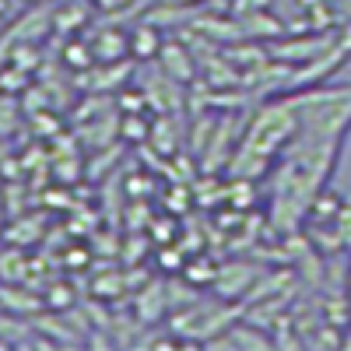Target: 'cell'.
<instances>
[{"label": "cell", "instance_id": "6da1fadb", "mask_svg": "<svg viewBox=\"0 0 351 351\" xmlns=\"http://www.w3.org/2000/svg\"><path fill=\"white\" fill-rule=\"evenodd\" d=\"M299 127V112L291 102H271L267 109H260L253 116V123L243 137V148H236V155H253V158H263V155H274L281 144L295 134Z\"/></svg>", "mask_w": 351, "mask_h": 351}, {"label": "cell", "instance_id": "7a4b0ae2", "mask_svg": "<svg viewBox=\"0 0 351 351\" xmlns=\"http://www.w3.org/2000/svg\"><path fill=\"white\" fill-rule=\"evenodd\" d=\"M330 46H334V32H309V36H299V39H274L267 56L288 64V67H302V64L316 60V56H324Z\"/></svg>", "mask_w": 351, "mask_h": 351}, {"label": "cell", "instance_id": "3957f363", "mask_svg": "<svg viewBox=\"0 0 351 351\" xmlns=\"http://www.w3.org/2000/svg\"><path fill=\"white\" fill-rule=\"evenodd\" d=\"M88 46H92L95 64H120V60H127V56H130V28H123V21L106 18L92 32Z\"/></svg>", "mask_w": 351, "mask_h": 351}, {"label": "cell", "instance_id": "277c9868", "mask_svg": "<svg viewBox=\"0 0 351 351\" xmlns=\"http://www.w3.org/2000/svg\"><path fill=\"white\" fill-rule=\"evenodd\" d=\"M0 309L11 313V316H21V319H32L46 309V295H36V291H28L18 285H4L0 281Z\"/></svg>", "mask_w": 351, "mask_h": 351}, {"label": "cell", "instance_id": "5b68a950", "mask_svg": "<svg viewBox=\"0 0 351 351\" xmlns=\"http://www.w3.org/2000/svg\"><path fill=\"white\" fill-rule=\"evenodd\" d=\"M236 21H239V32L246 39H256V43H274L288 32V25L274 11H256V14H246V18H236Z\"/></svg>", "mask_w": 351, "mask_h": 351}, {"label": "cell", "instance_id": "8992f818", "mask_svg": "<svg viewBox=\"0 0 351 351\" xmlns=\"http://www.w3.org/2000/svg\"><path fill=\"white\" fill-rule=\"evenodd\" d=\"M162 28L155 25V21H148V18H141L134 28H130V56L134 60H155V56L162 53Z\"/></svg>", "mask_w": 351, "mask_h": 351}, {"label": "cell", "instance_id": "52a82bcc", "mask_svg": "<svg viewBox=\"0 0 351 351\" xmlns=\"http://www.w3.org/2000/svg\"><path fill=\"white\" fill-rule=\"evenodd\" d=\"M158 60H162V71L176 81V84H183V81H193V71H197V64H193V56H190V49L183 46V43H165L162 46V53H158Z\"/></svg>", "mask_w": 351, "mask_h": 351}, {"label": "cell", "instance_id": "ba28073f", "mask_svg": "<svg viewBox=\"0 0 351 351\" xmlns=\"http://www.w3.org/2000/svg\"><path fill=\"white\" fill-rule=\"evenodd\" d=\"M253 278H256V271L250 267V263H228V267H221L215 274V291L221 299H232V295H236V288L246 291L253 285Z\"/></svg>", "mask_w": 351, "mask_h": 351}, {"label": "cell", "instance_id": "9c48e42d", "mask_svg": "<svg viewBox=\"0 0 351 351\" xmlns=\"http://www.w3.org/2000/svg\"><path fill=\"white\" fill-rule=\"evenodd\" d=\"M92 11H88L84 4H71V0H60V4H56V11H53V28L56 32H81V28L92 21L88 18Z\"/></svg>", "mask_w": 351, "mask_h": 351}, {"label": "cell", "instance_id": "30bf717a", "mask_svg": "<svg viewBox=\"0 0 351 351\" xmlns=\"http://www.w3.org/2000/svg\"><path fill=\"white\" fill-rule=\"evenodd\" d=\"M25 278H28V260H25L21 246L11 243L4 253H0V281H4V285H18Z\"/></svg>", "mask_w": 351, "mask_h": 351}, {"label": "cell", "instance_id": "8fae6325", "mask_svg": "<svg viewBox=\"0 0 351 351\" xmlns=\"http://www.w3.org/2000/svg\"><path fill=\"white\" fill-rule=\"evenodd\" d=\"M341 208H344V200H341L337 193H330V190L316 193V197H313V204H309V211H313V221H334Z\"/></svg>", "mask_w": 351, "mask_h": 351}, {"label": "cell", "instance_id": "7c38bea8", "mask_svg": "<svg viewBox=\"0 0 351 351\" xmlns=\"http://www.w3.org/2000/svg\"><path fill=\"white\" fill-rule=\"evenodd\" d=\"M141 0H92V8L95 11H102L106 18H112V21H123L127 18V11L130 8H137Z\"/></svg>", "mask_w": 351, "mask_h": 351}, {"label": "cell", "instance_id": "4fadbf2b", "mask_svg": "<svg viewBox=\"0 0 351 351\" xmlns=\"http://www.w3.org/2000/svg\"><path fill=\"white\" fill-rule=\"evenodd\" d=\"M274 0H228L225 11L232 18H246V14H256V11H271Z\"/></svg>", "mask_w": 351, "mask_h": 351}, {"label": "cell", "instance_id": "5bb4252c", "mask_svg": "<svg viewBox=\"0 0 351 351\" xmlns=\"http://www.w3.org/2000/svg\"><path fill=\"white\" fill-rule=\"evenodd\" d=\"M14 120H18V102H14V95L0 92V137H8V134H11Z\"/></svg>", "mask_w": 351, "mask_h": 351}, {"label": "cell", "instance_id": "9a60e30c", "mask_svg": "<svg viewBox=\"0 0 351 351\" xmlns=\"http://www.w3.org/2000/svg\"><path fill=\"white\" fill-rule=\"evenodd\" d=\"M334 225H337V232H341V239H344V246L351 250V204H344V208L337 211Z\"/></svg>", "mask_w": 351, "mask_h": 351}, {"label": "cell", "instance_id": "2e32d148", "mask_svg": "<svg viewBox=\"0 0 351 351\" xmlns=\"http://www.w3.org/2000/svg\"><path fill=\"white\" fill-rule=\"evenodd\" d=\"M8 239V215H4V208H0V243Z\"/></svg>", "mask_w": 351, "mask_h": 351}, {"label": "cell", "instance_id": "e0dca14e", "mask_svg": "<svg viewBox=\"0 0 351 351\" xmlns=\"http://www.w3.org/2000/svg\"><path fill=\"white\" fill-rule=\"evenodd\" d=\"M341 348L351 351V319H348V327H344V334H341Z\"/></svg>", "mask_w": 351, "mask_h": 351}, {"label": "cell", "instance_id": "ac0fdd59", "mask_svg": "<svg viewBox=\"0 0 351 351\" xmlns=\"http://www.w3.org/2000/svg\"><path fill=\"white\" fill-rule=\"evenodd\" d=\"M172 4H186V8H200L204 0H172Z\"/></svg>", "mask_w": 351, "mask_h": 351}, {"label": "cell", "instance_id": "d6986e66", "mask_svg": "<svg viewBox=\"0 0 351 351\" xmlns=\"http://www.w3.org/2000/svg\"><path fill=\"white\" fill-rule=\"evenodd\" d=\"M4 32H8V14L0 11V36H4Z\"/></svg>", "mask_w": 351, "mask_h": 351}, {"label": "cell", "instance_id": "ffe728a7", "mask_svg": "<svg viewBox=\"0 0 351 351\" xmlns=\"http://www.w3.org/2000/svg\"><path fill=\"white\" fill-rule=\"evenodd\" d=\"M348 302H351V267H348Z\"/></svg>", "mask_w": 351, "mask_h": 351}]
</instances>
